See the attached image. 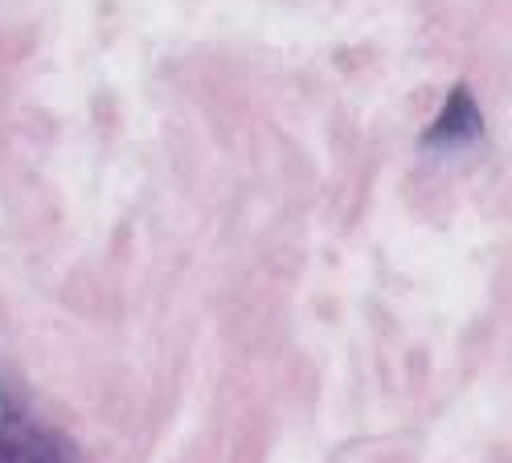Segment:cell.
<instances>
[{"label": "cell", "instance_id": "cell-2", "mask_svg": "<svg viewBox=\"0 0 512 463\" xmlns=\"http://www.w3.org/2000/svg\"><path fill=\"white\" fill-rule=\"evenodd\" d=\"M480 136V115H476V103L472 95H467L463 87L451 95V103L443 107L439 123L431 132H426V144H435V148H459L463 140H476Z\"/></svg>", "mask_w": 512, "mask_h": 463}, {"label": "cell", "instance_id": "cell-1", "mask_svg": "<svg viewBox=\"0 0 512 463\" xmlns=\"http://www.w3.org/2000/svg\"><path fill=\"white\" fill-rule=\"evenodd\" d=\"M0 463H87L78 443L41 418L0 369Z\"/></svg>", "mask_w": 512, "mask_h": 463}]
</instances>
